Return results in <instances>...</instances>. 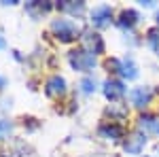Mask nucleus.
Instances as JSON below:
<instances>
[{
  "mask_svg": "<svg viewBox=\"0 0 159 157\" xmlns=\"http://www.w3.org/2000/svg\"><path fill=\"white\" fill-rule=\"evenodd\" d=\"M68 60H70V66H72L74 70H81V72H89V70H93V66H96V55L89 53L87 49L70 51Z\"/></svg>",
  "mask_w": 159,
  "mask_h": 157,
  "instance_id": "1",
  "label": "nucleus"
},
{
  "mask_svg": "<svg viewBox=\"0 0 159 157\" xmlns=\"http://www.w3.org/2000/svg\"><path fill=\"white\" fill-rule=\"evenodd\" d=\"M51 30H53V32L57 34V38L64 40V43L74 40L76 34H79V25L74 24V21H70V19H55V21L51 24Z\"/></svg>",
  "mask_w": 159,
  "mask_h": 157,
  "instance_id": "2",
  "label": "nucleus"
},
{
  "mask_svg": "<svg viewBox=\"0 0 159 157\" xmlns=\"http://www.w3.org/2000/svg\"><path fill=\"white\" fill-rule=\"evenodd\" d=\"M83 45H85L87 51L93 53V55H98V53L104 51V40H102V36L96 34V32H85V34H83Z\"/></svg>",
  "mask_w": 159,
  "mask_h": 157,
  "instance_id": "3",
  "label": "nucleus"
},
{
  "mask_svg": "<svg viewBox=\"0 0 159 157\" xmlns=\"http://www.w3.org/2000/svg\"><path fill=\"white\" fill-rule=\"evenodd\" d=\"M110 19H112V11H110V7L106 4H102V7H96L93 11H91V21L98 25V28H104V25L110 24Z\"/></svg>",
  "mask_w": 159,
  "mask_h": 157,
  "instance_id": "4",
  "label": "nucleus"
},
{
  "mask_svg": "<svg viewBox=\"0 0 159 157\" xmlns=\"http://www.w3.org/2000/svg\"><path fill=\"white\" fill-rule=\"evenodd\" d=\"M104 96L108 98V100H121L125 96V85L121 81H115V79H110L104 83Z\"/></svg>",
  "mask_w": 159,
  "mask_h": 157,
  "instance_id": "5",
  "label": "nucleus"
},
{
  "mask_svg": "<svg viewBox=\"0 0 159 157\" xmlns=\"http://www.w3.org/2000/svg\"><path fill=\"white\" fill-rule=\"evenodd\" d=\"M147 145V134H140V132H134L127 140H125V151L127 153H140Z\"/></svg>",
  "mask_w": 159,
  "mask_h": 157,
  "instance_id": "6",
  "label": "nucleus"
},
{
  "mask_svg": "<svg viewBox=\"0 0 159 157\" xmlns=\"http://www.w3.org/2000/svg\"><path fill=\"white\" fill-rule=\"evenodd\" d=\"M129 98H132V104L134 106H147L148 102H151V98H153V91L148 87H134Z\"/></svg>",
  "mask_w": 159,
  "mask_h": 157,
  "instance_id": "7",
  "label": "nucleus"
},
{
  "mask_svg": "<svg viewBox=\"0 0 159 157\" xmlns=\"http://www.w3.org/2000/svg\"><path fill=\"white\" fill-rule=\"evenodd\" d=\"M45 91H47V96H60L66 91V81L61 79L60 74H55V76H51L47 85H45Z\"/></svg>",
  "mask_w": 159,
  "mask_h": 157,
  "instance_id": "8",
  "label": "nucleus"
},
{
  "mask_svg": "<svg viewBox=\"0 0 159 157\" xmlns=\"http://www.w3.org/2000/svg\"><path fill=\"white\" fill-rule=\"evenodd\" d=\"M123 130L117 125V123H104V125H100V136L102 138H108V140H119L121 138Z\"/></svg>",
  "mask_w": 159,
  "mask_h": 157,
  "instance_id": "9",
  "label": "nucleus"
},
{
  "mask_svg": "<svg viewBox=\"0 0 159 157\" xmlns=\"http://www.w3.org/2000/svg\"><path fill=\"white\" fill-rule=\"evenodd\" d=\"M138 125L144 130V134L151 132V134H157L159 136V119L157 117H151V115H142L138 119Z\"/></svg>",
  "mask_w": 159,
  "mask_h": 157,
  "instance_id": "10",
  "label": "nucleus"
},
{
  "mask_svg": "<svg viewBox=\"0 0 159 157\" xmlns=\"http://www.w3.org/2000/svg\"><path fill=\"white\" fill-rule=\"evenodd\" d=\"M138 19H140V15L136 11H132V9H127V11H123L121 15H119V21H117V24H119V28H123V30H125V28L129 30L132 25L138 24Z\"/></svg>",
  "mask_w": 159,
  "mask_h": 157,
  "instance_id": "11",
  "label": "nucleus"
},
{
  "mask_svg": "<svg viewBox=\"0 0 159 157\" xmlns=\"http://www.w3.org/2000/svg\"><path fill=\"white\" fill-rule=\"evenodd\" d=\"M121 74L125 79H136L138 76V68H136V64L132 58H127V60L121 62Z\"/></svg>",
  "mask_w": 159,
  "mask_h": 157,
  "instance_id": "12",
  "label": "nucleus"
},
{
  "mask_svg": "<svg viewBox=\"0 0 159 157\" xmlns=\"http://www.w3.org/2000/svg\"><path fill=\"white\" fill-rule=\"evenodd\" d=\"M61 11H66V13H70V15H83V11H85V4L83 2H60L57 4Z\"/></svg>",
  "mask_w": 159,
  "mask_h": 157,
  "instance_id": "13",
  "label": "nucleus"
},
{
  "mask_svg": "<svg viewBox=\"0 0 159 157\" xmlns=\"http://www.w3.org/2000/svg\"><path fill=\"white\" fill-rule=\"evenodd\" d=\"M148 45H151V49L155 51V53H159V28H153V30H148Z\"/></svg>",
  "mask_w": 159,
  "mask_h": 157,
  "instance_id": "14",
  "label": "nucleus"
},
{
  "mask_svg": "<svg viewBox=\"0 0 159 157\" xmlns=\"http://www.w3.org/2000/svg\"><path fill=\"white\" fill-rule=\"evenodd\" d=\"M13 132V123L7 119H0V140H4V138H9V134Z\"/></svg>",
  "mask_w": 159,
  "mask_h": 157,
  "instance_id": "15",
  "label": "nucleus"
},
{
  "mask_svg": "<svg viewBox=\"0 0 159 157\" xmlns=\"http://www.w3.org/2000/svg\"><path fill=\"white\" fill-rule=\"evenodd\" d=\"M81 89H83L85 94H91V91L96 89V81H91V79H83V81H81Z\"/></svg>",
  "mask_w": 159,
  "mask_h": 157,
  "instance_id": "16",
  "label": "nucleus"
},
{
  "mask_svg": "<svg viewBox=\"0 0 159 157\" xmlns=\"http://www.w3.org/2000/svg\"><path fill=\"white\" fill-rule=\"evenodd\" d=\"M4 85H7V81H4V79H2V76H0V89H2V87H4Z\"/></svg>",
  "mask_w": 159,
  "mask_h": 157,
  "instance_id": "17",
  "label": "nucleus"
},
{
  "mask_svg": "<svg viewBox=\"0 0 159 157\" xmlns=\"http://www.w3.org/2000/svg\"><path fill=\"white\" fill-rule=\"evenodd\" d=\"M4 47V40H2V36H0V49Z\"/></svg>",
  "mask_w": 159,
  "mask_h": 157,
  "instance_id": "18",
  "label": "nucleus"
},
{
  "mask_svg": "<svg viewBox=\"0 0 159 157\" xmlns=\"http://www.w3.org/2000/svg\"><path fill=\"white\" fill-rule=\"evenodd\" d=\"M157 21H159V11H157Z\"/></svg>",
  "mask_w": 159,
  "mask_h": 157,
  "instance_id": "19",
  "label": "nucleus"
}]
</instances>
